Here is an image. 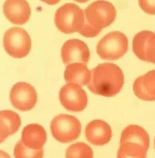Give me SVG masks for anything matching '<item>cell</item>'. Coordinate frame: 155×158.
Returning <instances> with one entry per match:
<instances>
[{"label":"cell","instance_id":"9","mask_svg":"<svg viewBox=\"0 0 155 158\" xmlns=\"http://www.w3.org/2000/svg\"><path fill=\"white\" fill-rule=\"evenodd\" d=\"M61 58L65 64L82 63L87 64L90 58L89 47L78 39L68 40L61 48Z\"/></svg>","mask_w":155,"mask_h":158},{"label":"cell","instance_id":"20","mask_svg":"<svg viewBox=\"0 0 155 158\" xmlns=\"http://www.w3.org/2000/svg\"><path fill=\"white\" fill-rule=\"evenodd\" d=\"M0 115L5 119L6 123L10 127L12 135L16 133L21 125L20 116L16 112L12 110L0 111Z\"/></svg>","mask_w":155,"mask_h":158},{"label":"cell","instance_id":"25","mask_svg":"<svg viewBox=\"0 0 155 158\" xmlns=\"http://www.w3.org/2000/svg\"><path fill=\"white\" fill-rule=\"evenodd\" d=\"M40 1L48 4V5H56L60 2L61 0H40Z\"/></svg>","mask_w":155,"mask_h":158},{"label":"cell","instance_id":"10","mask_svg":"<svg viewBox=\"0 0 155 158\" xmlns=\"http://www.w3.org/2000/svg\"><path fill=\"white\" fill-rule=\"evenodd\" d=\"M3 13L10 23L23 25L30 19L31 10L26 0H6L3 5Z\"/></svg>","mask_w":155,"mask_h":158},{"label":"cell","instance_id":"11","mask_svg":"<svg viewBox=\"0 0 155 158\" xmlns=\"http://www.w3.org/2000/svg\"><path fill=\"white\" fill-rule=\"evenodd\" d=\"M86 137L94 146H104L112 139V131L110 126L100 119L92 120L86 127Z\"/></svg>","mask_w":155,"mask_h":158},{"label":"cell","instance_id":"3","mask_svg":"<svg viewBox=\"0 0 155 158\" xmlns=\"http://www.w3.org/2000/svg\"><path fill=\"white\" fill-rule=\"evenodd\" d=\"M96 51L103 60H118L128 51V39L122 32H110L98 42Z\"/></svg>","mask_w":155,"mask_h":158},{"label":"cell","instance_id":"24","mask_svg":"<svg viewBox=\"0 0 155 158\" xmlns=\"http://www.w3.org/2000/svg\"><path fill=\"white\" fill-rule=\"evenodd\" d=\"M12 133L10 127L3 118L0 115V143H2L8 136H11Z\"/></svg>","mask_w":155,"mask_h":158},{"label":"cell","instance_id":"13","mask_svg":"<svg viewBox=\"0 0 155 158\" xmlns=\"http://www.w3.org/2000/svg\"><path fill=\"white\" fill-rule=\"evenodd\" d=\"M21 141L28 148L39 150L43 148L46 143L47 133L41 125L29 124L23 130Z\"/></svg>","mask_w":155,"mask_h":158},{"label":"cell","instance_id":"15","mask_svg":"<svg viewBox=\"0 0 155 158\" xmlns=\"http://www.w3.org/2000/svg\"><path fill=\"white\" fill-rule=\"evenodd\" d=\"M133 142L139 143L148 150L150 146V136L144 128L137 125H130L126 127L121 133L120 143Z\"/></svg>","mask_w":155,"mask_h":158},{"label":"cell","instance_id":"16","mask_svg":"<svg viewBox=\"0 0 155 158\" xmlns=\"http://www.w3.org/2000/svg\"><path fill=\"white\" fill-rule=\"evenodd\" d=\"M147 150L136 143L125 142L120 143L117 158H147Z\"/></svg>","mask_w":155,"mask_h":158},{"label":"cell","instance_id":"23","mask_svg":"<svg viewBox=\"0 0 155 158\" xmlns=\"http://www.w3.org/2000/svg\"><path fill=\"white\" fill-rule=\"evenodd\" d=\"M138 2L144 13L155 15V0H138Z\"/></svg>","mask_w":155,"mask_h":158},{"label":"cell","instance_id":"27","mask_svg":"<svg viewBox=\"0 0 155 158\" xmlns=\"http://www.w3.org/2000/svg\"><path fill=\"white\" fill-rule=\"evenodd\" d=\"M74 1H76L77 2H79V3H85V2L89 1V0H74Z\"/></svg>","mask_w":155,"mask_h":158},{"label":"cell","instance_id":"21","mask_svg":"<svg viewBox=\"0 0 155 158\" xmlns=\"http://www.w3.org/2000/svg\"><path fill=\"white\" fill-rule=\"evenodd\" d=\"M145 61L155 64V33H152L145 50Z\"/></svg>","mask_w":155,"mask_h":158},{"label":"cell","instance_id":"6","mask_svg":"<svg viewBox=\"0 0 155 158\" xmlns=\"http://www.w3.org/2000/svg\"><path fill=\"white\" fill-rule=\"evenodd\" d=\"M86 21L95 28L103 30L110 26L116 17V10L111 2L97 0L85 10Z\"/></svg>","mask_w":155,"mask_h":158},{"label":"cell","instance_id":"1","mask_svg":"<svg viewBox=\"0 0 155 158\" xmlns=\"http://www.w3.org/2000/svg\"><path fill=\"white\" fill-rule=\"evenodd\" d=\"M124 84L122 70L115 64L103 63L91 71L88 89L95 95L112 97L117 95Z\"/></svg>","mask_w":155,"mask_h":158},{"label":"cell","instance_id":"2","mask_svg":"<svg viewBox=\"0 0 155 158\" xmlns=\"http://www.w3.org/2000/svg\"><path fill=\"white\" fill-rule=\"evenodd\" d=\"M85 21L84 11L74 3H66L61 6L54 16L56 27L65 34L79 32Z\"/></svg>","mask_w":155,"mask_h":158},{"label":"cell","instance_id":"8","mask_svg":"<svg viewBox=\"0 0 155 158\" xmlns=\"http://www.w3.org/2000/svg\"><path fill=\"white\" fill-rule=\"evenodd\" d=\"M10 99L15 109L25 112L33 109L37 102V94L31 85L18 82L10 91Z\"/></svg>","mask_w":155,"mask_h":158},{"label":"cell","instance_id":"17","mask_svg":"<svg viewBox=\"0 0 155 158\" xmlns=\"http://www.w3.org/2000/svg\"><path fill=\"white\" fill-rule=\"evenodd\" d=\"M153 32L143 30L134 36L133 39V51L140 60L145 61V50L149 37Z\"/></svg>","mask_w":155,"mask_h":158},{"label":"cell","instance_id":"18","mask_svg":"<svg viewBox=\"0 0 155 158\" xmlns=\"http://www.w3.org/2000/svg\"><path fill=\"white\" fill-rule=\"evenodd\" d=\"M65 156L66 158H93V150L85 143H76L67 148Z\"/></svg>","mask_w":155,"mask_h":158},{"label":"cell","instance_id":"28","mask_svg":"<svg viewBox=\"0 0 155 158\" xmlns=\"http://www.w3.org/2000/svg\"><path fill=\"white\" fill-rule=\"evenodd\" d=\"M154 148H155V138H154Z\"/></svg>","mask_w":155,"mask_h":158},{"label":"cell","instance_id":"4","mask_svg":"<svg viewBox=\"0 0 155 158\" xmlns=\"http://www.w3.org/2000/svg\"><path fill=\"white\" fill-rule=\"evenodd\" d=\"M51 130L53 137L56 140L67 143L79 137L82 125L76 117L67 114H61L52 119Z\"/></svg>","mask_w":155,"mask_h":158},{"label":"cell","instance_id":"26","mask_svg":"<svg viewBox=\"0 0 155 158\" xmlns=\"http://www.w3.org/2000/svg\"><path fill=\"white\" fill-rule=\"evenodd\" d=\"M0 158H11L6 152L0 150Z\"/></svg>","mask_w":155,"mask_h":158},{"label":"cell","instance_id":"5","mask_svg":"<svg viewBox=\"0 0 155 158\" xmlns=\"http://www.w3.org/2000/svg\"><path fill=\"white\" fill-rule=\"evenodd\" d=\"M31 46V38L23 28L12 27L4 34V49L9 55L14 58H23L28 55Z\"/></svg>","mask_w":155,"mask_h":158},{"label":"cell","instance_id":"19","mask_svg":"<svg viewBox=\"0 0 155 158\" xmlns=\"http://www.w3.org/2000/svg\"><path fill=\"white\" fill-rule=\"evenodd\" d=\"M14 156L15 158H43L44 149H30L19 140L14 147Z\"/></svg>","mask_w":155,"mask_h":158},{"label":"cell","instance_id":"7","mask_svg":"<svg viewBox=\"0 0 155 158\" xmlns=\"http://www.w3.org/2000/svg\"><path fill=\"white\" fill-rule=\"evenodd\" d=\"M59 99L64 108L71 112H82L88 104L86 92L74 83H68L61 89Z\"/></svg>","mask_w":155,"mask_h":158},{"label":"cell","instance_id":"12","mask_svg":"<svg viewBox=\"0 0 155 158\" xmlns=\"http://www.w3.org/2000/svg\"><path fill=\"white\" fill-rule=\"evenodd\" d=\"M133 92L138 98L144 101H155V70L140 76L133 83Z\"/></svg>","mask_w":155,"mask_h":158},{"label":"cell","instance_id":"22","mask_svg":"<svg viewBox=\"0 0 155 158\" xmlns=\"http://www.w3.org/2000/svg\"><path fill=\"white\" fill-rule=\"evenodd\" d=\"M101 31L102 30H98V29L92 27L86 21H85L84 26L80 30L79 33L82 36H86V37H94V36H96L97 35H98V33Z\"/></svg>","mask_w":155,"mask_h":158},{"label":"cell","instance_id":"14","mask_svg":"<svg viewBox=\"0 0 155 158\" xmlns=\"http://www.w3.org/2000/svg\"><path fill=\"white\" fill-rule=\"evenodd\" d=\"M64 77L68 83H74L80 86L87 85L91 79V71L85 64L73 63L67 65Z\"/></svg>","mask_w":155,"mask_h":158}]
</instances>
